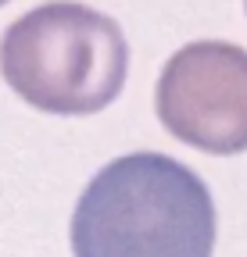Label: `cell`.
Returning a JSON list of instances; mask_svg holds the SVG:
<instances>
[{
	"instance_id": "1",
	"label": "cell",
	"mask_w": 247,
	"mask_h": 257,
	"mask_svg": "<svg viewBox=\"0 0 247 257\" xmlns=\"http://www.w3.org/2000/svg\"><path fill=\"white\" fill-rule=\"evenodd\" d=\"M215 236L204 179L154 150L108 161L72 211V257H211Z\"/></svg>"
},
{
	"instance_id": "2",
	"label": "cell",
	"mask_w": 247,
	"mask_h": 257,
	"mask_svg": "<svg viewBox=\"0 0 247 257\" xmlns=\"http://www.w3.org/2000/svg\"><path fill=\"white\" fill-rule=\"evenodd\" d=\"M0 75L43 114H97L126 86L129 43L115 18L54 0L4 29Z\"/></svg>"
},
{
	"instance_id": "3",
	"label": "cell",
	"mask_w": 247,
	"mask_h": 257,
	"mask_svg": "<svg viewBox=\"0 0 247 257\" xmlns=\"http://www.w3.org/2000/svg\"><path fill=\"white\" fill-rule=\"evenodd\" d=\"M154 111L169 133L201 154L247 150V50L226 40L179 47L161 68Z\"/></svg>"
},
{
	"instance_id": "4",
	"label": "cell",
	"mask_w": 247,
	"mask_h": 257,
	"mask_svg": "<svg viewBox=\"0 0 247 257\" xmlns=\"http://www.w3.org/2000/svg\"><path fill=\"white\" fill-rule=\"evenodd\" d=\"M4 4H11V0H0V8H4Z\"/></svg>"
},
{
	"instance_id": "5",
	"label": "cell",
	"mask_w": 247,
	"mask_h": 257,
	"mask_svg": "<svg viewBox=\"0 0 247 257\" xmlns=\"http://www.w3.org/2000/svg\"><path fill=\"white\" fill-rule=\"evenodd\" d=\"M243 8H247V0H243Z\"/></svg>"
}]
</instances>
